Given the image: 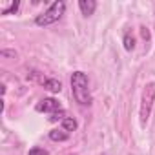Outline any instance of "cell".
<instances>
[{
    "mask_svg": "<svg viewBox=\"0 0 155 155\" xmlns=\"http://www.w3.org/2000/svg\"><path fill=\"white\" fill-rule=\"evenodd\" d=\"M153 102H155V81L148 82L142 90V95H140V108H139L140 126H146L150 113H151V108H153Z\"/></svg>",
    "mask_w": 155,
    "mask_h": 155,
    "instance_id": "obj_2",
    "label": "cell"
},
{
    "mask_svg": "<svg viewBox=\"0 0 155 155\" xmlns=\"http://www.w3.org/2000/svg\"><path fill=\"white\" fill-rule=\"evenodd\" d=\"M79 9L84 17H91L97 9V2L95 0H79Z\"/></svg>",
    "mask_w": 155,
    "mask_h": 155,
    "instance_id": "obj_5",
    "label": "cell"
},
{
    "mask_svg": "<svg viewBox=\"0 0 155 155\" xmlns=\"http://www.w3.org/2000/svg\"><path fill=\"white\" fill-rule=\"evenodd\" d=\"M0 55L4 58H17V51L15 49H0Z\"/></svg>",
    "mask_w": 155,
    "mask_h": 155,
    "instance_id": "obj_11",
    "label": "cell"
},
{
    "mask_svg": "<svg viewBox=\"0 0 155 155\" xmlns=\"http://www.w3.org/2000/svg\"><path fill=\"white\" fill-rule=\"evenodd\" d=\"M49 139L55 140V142H64V140L69 139V133L64 131V130H51L49 131Z\"/></svg>",
    "mask_w": 155,
    "mask_h": 155,
    "instance_id": "obj_6",
    "label": "cell"
},
{
    "mask_svg": "<svg viewBox=\"0 0 155 155\" xmlns=\"http://www.w3.org/2000/svg\"><path fill=\"white\" fill-rule=\"evenodd\" d=\"M64 120L66 117H64V110H60V111H55V113H51V117H49V120L51 122H57V120Z\"/></svg>",
    "mask_w": 155,
    "mask_h": 155,
    "instance_id": "obj_12",
    "label": "cell"
},
{
    "mask_svg": "<svg viewBox=\"0 0 155 155\" xmlns=\"http://www.w3.org/2000/svg\"><path fill=\"white\" fill-rule=\"evenodd\" d=\"M142 35H144V38H148L150 35H148V31H146V28H142Z\"/></svg>",
    "mask_w": 155,
    "mask_h": 155,
    "instance_id": "obj_14",
    "label": "cell"
},
{
    "mask_svg": "<svg viewBox=\"0 0 155 155\" xmlns=\"http://www.w3.org/2000/svg\"><path fill=\"white\" fill-rule=\"evenodd\" d=\"M69 82H71V93H73V97H75L77 102H79L81 106L91 104L90 81H88V75L84 71H73Z\"/></svg>",
    "mask_w": 155,
    "mask_h": 155,
    "instance_id": "obj_1",
    "label": "cell"
},
{
    "mask_svg": "<svg viewBox=\"0 0 155 155\" xmlns=\"http://www.w3.org/2000/svg\"><path fill=\"white\" fill-rule=\"evenodd\" d=\"M122 44H124V49L126 51H133L135 49V37L131 35V31H128L122 38Z\"/></svg>",
    "mask_w": 155,
    "mask_h": 155,
    "instance_id": "obj_8",
    "label": "cell"
},
{
    "mask_svg": "<svg viewBox=\"0 0 155 155\" xmlns=\"http://www.w3.org/2000/svg\"><path fill=\"white\" fill-rule=\"evenodd\" d=\"M37 111H40V113H55V111H60L62 110V106H60V102L57 101V99H53V97H48V99H42L38 104H37V108H35Z\"/></svg>",
    "mask_w": 155,
    "mask_h": 155,
    "instance_id": "obj_4",
    "label": "cell"
},
{
    "mask_svg": "<svg viewBox=\"0 0 155 155\" xmlns=\"http://www.w3.org/2000/svg\"><path fill=\"white\" fill-rule=\"evenodd\" d=\"M44 88L49 90L51 93H58L62 90V82L57 81V79H48V81H44Z\"/></svg>",
    "mask_w": 155,
    "mask_h": 155,
    "instance_id": "obj_7",
    "label": "cell"
},
{
    "mask_svg": "<svg viewBox=\"0 0 155 155\" xmlns=\"http://www.w3.org/2000/svg\"><path fill=\"white\" fill-rule=\"evenodd\" d=\"M18 6H20V2H18V0H15V2H11L8 8H4L0 13H2V15H11V13H15V11L18 9Z\"/></svg>",
    "mask_w": 155,
    "mask_h": 155,
    "instance_id": "obj_10",
    "label": "cell"
},
{
    "mask_svg": "<svg viewBox=\"0 0 155 155\" xmlns=\"http://www.w3.org/2000/svg\"><path fill=\"white\" fill-rule=\"evenodd\" d=\"M28 155H49V153H48L44 148H38V146H37V148H31Z\"/></svg>",
    "mask_w": 155,
    "mask_h": 155,
    "instance_id": "obj_13",
    "label": "cell"
},
{
    "mask_svg": "<svg viewBox=\"0 0 155 155\" xmlns=\"http://www.w3.org/2000/svg\"><path fill=\"white\" fill-rule=\"evenodd\" d=\"M77 126H79V124H77V120H75L73 117H66V119L62 120V130L68 131V133H69V131H75Z\"/></svg>",
    "mask_w": 155,
    "mask_h": 155,
    "instance_id": "obj_9",
    "label": "cell"
},
{
    "mask_svg": "<svg viewBox=\"0 0 155 155\" xmlns=\"http://www.w3.org/2000/svg\"><path fill=\"white\" fill-rule=\"evenodd\" d=\"M64 11H66V2L57 0V2H53L44 13L37 15L35 24H37V26H49V24H55V22H58V20L62 18Z\"/></svg>",
    "mask_w": 155,
    "mask_h": 155,
    "instance_id": "obj_3",
    "label": "cell"
}]
</instances>
